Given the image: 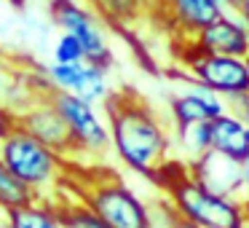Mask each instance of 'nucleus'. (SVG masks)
Wrapping results in <instances>:
<instances>
[{"label":"nucleus","instance_id":"nucleus-1","mask_svg":"<svg viewBox=\"0 0 249 228\" xmlns=\"http://www.w3.org/2000/svg\"><path fill=\"white\" fill-rule=\"evenodd\" d=\"M110 124V151L129 172L153 180L174 158L172 126H166L158 113L131 89L113 92L105 102Z\"/></svg>","mask_w":249,"mask_h":228},{"label":"nucleus","instance_id":"nucleus-2","mask_svg":"<svg viewBox=\"0 0 249 228\" xmlns=\"http://www.w3.org/2000/svg\"><path fill=\"white\" fill-rule=\"evenodd\" d=\"M67 177L75 180V185L65 183L67 193L83 199L110 228H153L150 204L131 185H126L115 169L72 161Z\"/></svg>","mask_w":249,"mask_h":228},{"label":"nucleus","instance_id":"nucleus-3","mask_svg":"<svg viewBox=\"0 0 249 228\" xmlns=\"http://www.w3.org/2000/svg\"><path fill=\"white\" fill-rule=\"evenodd\" d=\"M156 185L172 201L182 220H190L201 228H249L247 204L206 188L201 180L190 174L188 164H182L179 158H172L161 169Z\"/></svg>","mask_w":249,"mask_h":228},{"label":"nucleus","instance_id":"nucleus-4","mask_svg":"<svg viewBox=\"0 0 249 228\" xmlns=\"http://www.w3.org/2000/svg\"><path fill=\"white\" fill-rule=\"evenodd\" d=\"M0 158L24 185L38 193V199H56L72 167L70 158L56 153L19 124L0 140Z\"/></svg>","mask_w":249,"mask_h":228},{"label":"nucleus","instance_id":"nucleus-5","mask_svg":"<svg viewBox=\"0 0 249 228\" xmlns=\"http://www.w3.org/2000/svg\"><path fill=\"white\" fill-rule=\"evenodd\" d=\"M179 81L201 83L220 94L225 102L249 92V73L244 57H225V54H206L179 46Z\"/></svg>","mask_w":249,"mask_h":228},{"label":"nucleus","instance_id":"nucleus-6","mask_svg":"<svg viewBox=\"0 0 249 228\" xmlns=\"http://www.w3.org/2000/svg\"><path fill=\"white\" fill-rule=\"evenodd\" d=\"M51 22L59 33H70L86 49L91 62L110 67L113 65V49H110V24L83 0H51L49 6Z\"/></svg>","mask_w":249,"mask_h":228},{"label":"nucleus","instance_id":"nucleus-7","mask_svg":"<svg viewBox=\"0 0 249 228\" xmlns=\"http://www.w3.org/2000/svg\"><path fill=\"white\" fill-rule=\"evenodd\" d=\"M51 99L65 115L70 126L75 145L81 151V161L89 158H102L110 151V124L102 105L86 102L70 92H51Z\"/></svg>","mask_w":249,"mask_h":228},{"label":"nucleus","instance_id":"nucleus-8","mask_svg":"<svg viewBox=\"0 0 249 228\" xmlns=\"http://www.w3.org/2000/svg\"><path fill=\"white\" fill-rule=\"evenodd\" d=\"M43 76L51 92H70L75 97L86 99V102L102 105V108L113 97L107 67L91 59H83L78 65H54V62H49L43 67Z\"/></svg>","mask_w":249,"mask_h":228},{"label":"nucleus","instance_id":"nucleus-9","mask_svg":"<svg viewBox=\"0 0 249 228\" xmlns=\"http://www.w3.org/2000/svg\"><path fill=\"white\" fill-rule=\"evenodd\" d=\"M17 124L24 126L27 132H33L38 140H43L46 145L54 148L56 153H62L65 158L81 161V151L75 145V137H72L65 115L54 105L51 94H43V97L33 99L30 105H24L17 113Z\"/></svg>","mask_w":249,"mask_h":228},{"label":"nucleus","instance_id":"nucleus-10","mask_svg":"<svg viewBox=\"0 0 249 228\" xmlns=\"http://www.w3.org/2000/svg\"><path fill=\"white\" fill-rule=\"evenodd\" d=\"M147 14H161L166 30H172L179 43L225 14L222 0H147Z\"/></svg>","mask_w":249,"mask_h":228},{"label":"nucleus","instance_id":"nucleus-11","mask_svg":"<svg viewBox=\"0 0 249 228\" xmlns=\"http://www.w3.org/2000/svg\"><path fill=\"white\" fill-rule=\"evenodd\" d=\"M188 169L196 180H201V183H204L206 188H212L214 193L244 201V204L249 201L247 180H244V167H241L238 158L209 151L201 158H196L193 164H188Z\"/></svg>","mask_w":249,"mask_h":228},{"label":"nucleus","instance_id":"nucleus-12","mask_svg":"<svg viewBox=\"0 0 249 228\" xmlns=\"http://www.w3.org/2000/svg\"><path fill=\"white\" fill-rule=\"evenodd\" d=\"M179 46H188L193 51H206V54H225V57H249V27L238 22L231 14H222L212 24H206L201 33H196L190 40Z\"/></svg>","mask_w":249,"mask_h":228},{"label":"nucleus","instance_id":"nucleus-13","mask_svg":"<svg viewBox=\"0 0 249 228\" xmlns=\"http://www.w3.org/2000/svg\"><path fill=\"white\" fill-rule=\"evenodd\" d=\"M228 110V102L214 94L212 89L201 83H185L182 92L169 97V115L172 126H185V124H206L214 121L220 113Z\"/></svg>","mask_w":249,"mask_h":228},{"label":"nucleus","instance_id":"nucleus-14","mask_svg":"<svg viewBox=\"0 0 249 228\" xmlns=\"http://www.w3.org/2000/svg\"><path fill=\"white\" fill-rule=\"evenodd\" d=\"M212 129V151L225 153L241 161L249 151V126L233 113L231 108L225 113H220L214 121H209Z\"/></svg>","mask_w":249,"mask_h":228},{"label":"nucleus","instance_id":"nucleus-15","mask_svg":"<svg viewBox=\"0 0 249 228\" xmlns=\"http://www.w3.org/2000/svg\"><path fill=\"white\" fill-rule=\"evenodd\" d=\"M172 142H174V158L182 164H193L204 153L212 151V129L206 124H185L172 126Z\"/></svg>","mask_w":249,"mask_h":228},{"label":"nucleus","instance_id":"nucleus-16","mask_svg":"<svg viewBox=\"0 0 249 228\" xmlns=\"http://www.w3.org/2000/svg\"><path fill=\"white\" fill-rule=\"evenodd\" d=\"M11 228H65L59 207L54 199H35L6 215Z\"/></svg>","mask_w":249,"mask_h":228},{"label":"nucleus","instance_id":"nucleus-17","mask_svg":"<svg viewBox=\"0 0 249 228\" xmlns=\"http://www.w3.org/2000/svg\"><path fill=\"white\" fill-rule=\"evenodd\" d=\"M86 3L115 30L129 27L142 14H147V0H86Z\"/></svg>","mask_w":249,"mask_h":228},{"label":"nucleus","instance_id":"nucleus-18","mask_svg":"<svg viewBox=\"0 0 249 228\" xmlns=\"http://www.w3.org/2000/svg\"><path fill=\"white\" fill-rule=\"evenodd\" d=\"M54 201H56V207H59V215H62V220H65V228H110L86 201L78 199V196H72V193H67L65 188L59 190V196H56Z\"/></svg>","mask_w":249,"mask_h":228},{"label":"nucleus","instance_id":"nucleus-19","mask_svg":"<svg viewBox=\"0 0 249 228\" xmlns=\"http://www.w3.org/2000/svg\"><path fill=\"white\" fill-rule=\"evenodd\" d=\"M35 199H38V193L30 185H24L0 158V209L8 215L11 209H19V207L30 204Z\"/></svg>","mask_w":249,"mask_h":228},{"label":"nucleus","instance_id":"nucleus-20","mask_svg":"<svg viewBox=\"0 0 249 228\" xmlns=\"http://www.w3.org/2000/svg\"><path fill=\"white\" fill-rule=\"evenodd\" d=\"M89 59L83 43L70 33H59L51 43V62L54 65H78V62Z\"/></svg>","mask_w":249,"mask_h":228},{"label":"nucleus","instance_id":"nucleus-21","mask_svg":"<svg viewBox=\"0 0 249 228\" xmlns=\"http://www.w3.org/2000/svg\"><path fill=\"white\" fill-rule=\"evenodd\" d=\"M222 6H225V14L236 17L249 27V0H222Z\"/></svg>","mask_w":249,"mask_h":228},{"label":"nucleus","instance_id":"nucleus-22","mask_svg":"<svg viewBox=\"0 0 249 228\" xmlns=\"http://www.w3.org/2000/svg\"><path fill=\"white\" fill-rule=\"evenodd\" d=\"M14 126H17V113H14L3 99H0V140H3Z\"/></svg>","mask_w":249,"mask_h":228},{"label":"nucleus","instance_id":"nucleus-23","mask_svg":"<svg viewBox=\"0 0 249 228\" xmlns=\"http://www.w3.org/2000/svg\"><path fill=\"white\" fill-rule=\"evenodd\" d=\"M228 108L233 110V113L238 115V118L244 121V124L249 126V92H244L241 97H236V99H231V102H228Z\"/></svg>","mask_w":249,"mask_h":228},{"label":"nucleus","instance_id":"nucleus-24","mask_svg":"<svg viewBox=\"0 0 249 228\" xmlns=\"http://www.w3.org/2000/svg\"><path fill=\"white\" fill-rule=\"evenodd\" d=\"M6 59H3V54H0V92H3V86H6V81H8V73H6Z\"/></svg>","mask_w":249,"mask_h":228},{"label":"nucleus","instance_id":"nucleus-25","mask_svg":"<svg viewBox=\"0 0 249 228\" xmlns=\"http://www.w3.org/2000/svg\"><path fill=\"white\" fill-rule=\"evenodd\" d=\"M174 228H201V226H196V223H190V220H182V217H177Z\"/></svg>","mask_w":249,"mask_h":228},{"label":"nucleus","instance_id":"nucleus-26","mask_svg":"<svg viewBox=\"0 0 249 228\" xmlns=\"http://www.w3.org/2000/svg\"><path fill=\"white\" fill-rule=\"evenodd\" d=\"M0 228H11V226H8V220H6V217H3V220H0Z\"/></svg>","mask_w":249,"mask_h":228},{"label":"nucleus","instance_id":"nucleus-27","mask_svg":"<svg viewBox=\"0 0 249 228\" xmlns=\"http://www.w3.org/2000/svg\"><path fill=\"white\" fill-rule=\"evenodd\" d=\"M11 3H17V6H22V3H24V0H11Z\"/></svg>","mask_w":249,"mask_h":228},{"label":"nucleus","instance_id":"nucleus-28","mask_svg":"<svg viewBox=\"0 0 249 228\" xmlns=\"http://www.w3.org/2000/svg\"><path fill=\"white\" fill-rule=\"evenodd\" d=\"M3 217H6V212H3V209H0V220H3Z\"/></svg>","mask_w":249,"mask_h":228},{"label":"nucleus","instance_id":"nucleus-29","mask_svg":"<svg viewBox=\"0 0 249 228\" xmlns=\"http://www.w3.org/2000/svg\"><path fill=\"white\" fill-rule=\"evenodd\" d=\"M247 73H249V57H247Z\"/></svg>","mask_w":249,"mask_h":228},{"label":"nucleus","instance_id":"nucleus-30","mask_svg":"<svg viewBox=\"0 0 249 228\" xmlns=\"http://www.w3.org/2000/svg\"><path fill=\"white\" fill-rule=\"evenodd\" d=\"M0 3H3V0H0Z\"/></svg>","mask_w":249,"mask_h":228}]
</instances>
